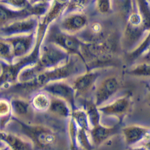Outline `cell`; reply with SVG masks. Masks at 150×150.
I'll list each match as a JSON object with an SVG mask.
<instances>
[{
	"label": "cell",
	"instance_id": "1",
	"mask_svg": "<svg viewBox=\"0 0 150 150\" xmlns=\"http://www.w3.org/2000/svg\"><path fill=\"white\" fill-rule=\"evenodd\" d=\"M86 63L78 56L70 55L68 60L56 68L47 69L37 75L32 79L25 82H17L11 88L24 91L40 89L50 82L58 80L69 79L87 70Z\"/></svg>",
	"mask_w": 150,
	"mask_h": 150
},
{
	"label": "cell",
	"instance_id": "2",
	"mask_svg": "<svg viewBox=\"0 0 150 150\" xmlns=\"http://www.w3.org/2000/svg\"><path fill=\"white\" fill-rule=\"evenodd\" d=\"M69 57L68 53L56 44L43 41L37 62L23 69L18 75V82H28L40 72L59 67L66 63Z\"/></svg>",
	"mask_w": 150,
	"mask_h": 150
},
{
	"label": "cell",
	"instance_id": "3",
	"mask_svg": "<svg viewBox=\"0 0 150 150\" xmlns=\"http://www.w3.org/2000/svg\"><path fill=\"white\" fill-rule=\"evenodd\" d=\"M149 22L139 11L135 0H129V12L121 40L122 47L127 53L138 45L149 33Z\"/></svg>",
	"mask_w": 150,
	"mask_h": 150
},
{
	"label": "cell",
	"instance_id": "4",
	"mask_svg": "<svg viewBox=\"0 0 150 150\" xmlns=\"http://www.w3.org/2000/svg\"><path fill=\"white\" fill-rule=\"evenodd\" d=\"M11 121L17 127L21 136L28 139L33 146L43 149H53L58 141V136L53 129L46 126L28 124L12 116Z\"/></svg>",
	"mask_w": 150,
	"mask_h": 150
},
{
	"label": "cell",
	"instance_id": "5",
	"mask_svg": "<svg viewBox=\"0 0 150 150\" xmlns=\"http://www.w3.org/2000/svg\"><path fill=\"white\" fill-rule=\"evenodd\" d=\"M44 41L50 42V43L56 44L64 50L69 55L78 56L80 59L86 63L87 67L82 52L84 42L80 40L77 35L68 34L60 30L56 21L52 23L51 25L48 27Z\"/></svg>",
	"mask_w": 150,
	"mask_h": 150
},
{
	"label": "cell",
	"instance_id": "6",
	"mask_svg": "<svg viewBox=\"0 0 150 150\" xmlns=\"http://www.w3.org/2000/svg\"><path fill=\"white\" fill-rule=\"evenodd\" d=\"M68 79L58 80L50 82L40 88L43 91L53 97L60 98L69 104L72 110L77 108L76 106V92L72 84L67 81Z\"/></svg>",
	"mask_w": 150,
	"mask_h": 150
},
{
	"label": "cell",
	"instance_id": "7",
	"mask_svg": "<svg viewBox=\"0 0 150 150\" xmlns=\"http://www.w3.org/2000/svg\"><path fill=\"white\" fill-rule=\"evenodd\" d=\"M3 38L11 44L15 62L27 57L32 52L36 45L37 31L27 34L4 37Z\"/></svg>",
	"mask_w": 150,
	"mask_h": 150
},
{
	"label": "cell",
	"instance_id": "8",
	"mask_svg": "<svg viewBox=\"0 0 150 150\" xmlns=\"http://www.w3.org/2000/svg\"><path fill=\"white\" fill-rule=\"evenodd\" d=\"M56 22L60 30L76 35L86 28L89 19L85 11H72L64 14Z\"/></svg>",
	"mask_w": 150,
	"mask_h": 150
},
{
	"label": "cell",
	"instance_id": "9",
	"mask_svg": "<svg viewBox=\"0 0 150 150\" xmlns=\"http://www.w3.org/2000/svg\"><path fill=\"white\" fill-rule=\"evenodd\" d=\"M40 18L29 16L0 28V37H11L20 34H27L37 31Z\"/></svg>",
	"mask_w": 150,
	"mask_h": 150
},
{
	"label": "cell",
	"instance_id": "10",
	"mask_svg": "<svg viewBox=\"0 0 150 150\" xmlns=\"http://www.w3.org/2000/svg\"><path fill=\"white\" fill-rule=\"evenodd\" d=\"M120 88V81L115 76H108L95 88L94 103L98 107L106 104L116 95Z\"/></svg>",
	"mask_w": 150,
	"mask_h": 150
},
{
	"label": "cell",
	"instance_id": "11",
	"mask_svg": "<svg viewBox=\"0 0 150 150\" xmlns=\"http://www.w3.org/2000/svg\"><path fill=\"white\" fill-rule=\"evenodd\" d=\"M100 76V72L98 70L87 69L78 76H75L72 80V86L76 92V98L87 97L95 90L96 83Z\"/></svg>",
	"mask_w": 150,
	"mask_h": 150
},
{
	"label": "cell",
	"instance_id": "12",
	"mask_svg": "<svg viewBox=\"0 0 150 150\" xmlns=\"http://www.w3.org/2000/svg\"><path fill=\"white\" fill-rule=\"evenodd\" d=\"M131 101L128 95L117 98L110 103L98 107L99 112L101 115L107 117H114L121 118L129 111Z\"/></svg>",
	"mask_w": 150,
	"mask_h": 150
},
{
	"label": "cell",
	"instance_id": "13",
	"mask_svg": "<svg viewBox=\"0 0 150 150\" xmlns=\"http://www.w3.org/2000/svg\"><path fill=\"white\" fill-rule=\"evenodd\" d=\"M10 104L14 117L28 124H33L35 111L30 101L21 97H13L10 99Z\"/></svg>",
	"mask_w": 150,
	"mask_h": 150
},
{
	"label": "cell",
	"instance_id": "14",
	"mask_svg": "<svg viewBox=\"0 0 150 150\" xmlns=\"http://www.w3.org/2000/svg\"><path fill=\"white\" fill-rule=\"evenodd\" d=\"M125 143L129 146H138L149 139V127L139 125L127 126L121 129Z\"/></svg>",
	"mask_w": 150,
	"mask_h": 150
},
{
	"label": "cell",
	"instance_id": "15",
	"mask_svg": "<svg viewBox=\"0 0 150 150\" xmlns=\"http://www.w3.org/2000/svg\"><path fill=\"white\" fill-rule=\"evenodd\" d=\"M69 0H50V7L47 13L40 18L39 25L46 28L57 21L65 13Z\"/></svg>",
	"mask_w": 150,
	"mask_h": 150
},
{
	"label": "cell",
	"instance_id": "16",
	"mask_svg": "<svg viewBox=\"0 0 150 150\" xmlns=\"http://www.w3.org/2000/svg\"><path fill=\"white\" fill-rule=\"evenodd\" d=\"M119 131V126H105L97 124L88 130L90 139L93 146H99Z\"/></svg>",
	"mask_w": 150,
	"mask_h": 150
},
{
	"label": "cell",
	"instance_id": "17",
	"mask_svg": "<svg viewBox=\"0 0 150 150\" xmlns=\"http://www.w3.org/2000/svg\"><path fill=\"white\" fill-rule=\"evenodd\" d=\"M47 112L59 119L69 120L72 114V108L62 99L50 96V103Z\"/></svg>",
	"mask_w": 150,
	"mask_h": 150
},
{
	"label": "cell",
	"instance_id": "18",
	"mask_svg": "<svg viewBox=\"0 0 150 150\" xmlns=\"http://www.w3.org/2000/svg\"><path fill=\"white\" fill-rule=\"evenodd\" d=\"M31 16L28 8L25 10H15L0 3V28L14 21Z\"/></svg>",
	"mask_w": 150,
	"mask_h": 150
},
{
	"label": "cell",
	"instance_id": "19",
	"mask_svg": "<svg viewBox=\"0 0 150 150\" xmlns=\"http://www.w3.org/2000/svg\"><path fill=\"white\" fill-rule=\"evenodd\" d=\"M12 116L10 100L6 98H0V130L6 131Z\"/></svg>",
	"mask_w": 150,
	"mask_h": 150
},
{
	"label": "cell",
	"instance_id": "20",
	"mask_svg": "<svg viewBox=\"0 0 150 150\" xmlns=\"http://www.w3.org/2000/svg\"><path fill=\"white\" fill-rule=\"evenodd\" d=\"M50 103V95L45 91H40L32 97L30 100V105L34 111L40 113L47 112Z\"/></svg>",
	"mask_w": 150,
	"mask_h": 150
},
{
	"label": "cell",
	"instance_id": "21",
	"mask_svg": "<svg viewBox=\"0 0 150 150\" xmlns=\"http://www.w3.org/2000/svg\"><path fill=\"white\" fill-rule=\"evenodd\" d=\"M149 33L145 36V38L139 42L138 45L136 46L130 51L127 52L128 59L131 62H134L137 59H139L140 57H145V55L149 53Z\"/></svg>",
	"mask_w": 150,
	"mask_h": 150
},
{
	"label": "cell",
	"instance_id": "22",
	"mask_svg": "<svg viewBox=\"0 0 150 150\" xmlns=\"http://www.w3.org/2000/svg\"><path fill=\"white\" fill-rule=\"evenodd\" d=\"M83 109L87 114L88 121L91 127L97 124H101V114L99 112L98 107L96 106L93 101L91 100H85Z\"/></svg>",
	"mask_w": 150,
	"mask_h": 150
},
{
	"label": "cell",
	"instance_id": "23",
	"mask_svg": "<svg viewBox=\"0 0 150 150\" xmlns=\"http://www.w3.org/2000/svg\"><path fill=\"white\" fill-rule=\"evenodd\" d=\"M71 117L74 120L75 123L78 126L79 128L86 129L87 131H88L91 128L87 114L83 108H79L77 107L75 109L72 110Z\"/></svg>",
	"mask_w": 150,
	"mask_h": 150
},
{
	"label": "cell",
	"instance_id": "24",
	"mask_svg": "<svg viewBox=\"0 0 150 150\" xmlns=\"http://www.w3.org/2000/svg\"><path fill=\"white\" fill-rule=\"evenodd\" d=\"M0 61L8 64L15 63L11 44L2 37H0Z\"/></svg>",
	"mask_w": 150,
	"mask_h": 150
},
{
	"label": "cell",
	"instance_id": "25",
	"mask_svg": "<svg viewBox=\"0 0 150 150\" xmlns=\"http://www.w3.org/2000/svg\"><path fill=\"white\" fill-rule=\"evenodd\" d=\"M93 4L95 5V0H69L64 14L72 11H85Z\"/></svg>",
	"mask_w": 150,
	"mask_h": 150
},
{
	"label": "cell",
	"instance_id": "26",
	"mask_svg": "<svg viewBox=\"0 0 150 150\" xmlns=\"http://www.w3.org/2000/svg\"><path fill=\"white\" fill-rule=\"evenodd\" d=\"M128 73L136 77H143L149 78L150 75L149 61H143L141 63H137L131 69L128 71Z\"/></svg>",
	"mask_w": 150,
	"mask_h": 150
},
{
	"label": "cell",
	"instance_id": "27",
	"mask_svg": "<svg viewBox=\"0 0 150 150\" xmlns=\"http://www.w3.org/2000/svg\"><path fill=\"white\" fill-rule=\"evenodd\" d=\"M50 4V2H47V1L31 3L28 8V11L31 16H36L40 18L48 11Z\"/></svg>",
	"mask_w": 150,
	"mask_h": 150
},
{
	"label": "cell",
	"instance_id": "28",
	"mask_svg": "<svg viewBox=\"0 0 150 150\" xmlns=\"http://www.w3.org/2000/svg\"><path fill=\"white\" fill-rule=\"evenodd\" d=\"M77 146L78 149H91L93 148L88 131L79 128L78 134H77Z\"/></svg>",
	"mask_w": 150,
	"mask_h": 150
},
{
	"label": "cell",
	"instance_id": "29",
	"mask_svg": "<svg viewBox=\"0 0 150 150\" xmlns=\"http://www.w3.org/2000/svg\"><path fill=\"white\" fill-rule=\"evenodd\" d=\"M68 122V133L70 141L71 149H78L77 146V134H78V126L76 125L74 120L72 117L69 118Z\"/></svg>",
	"mask_w": 150,
	"mask_h": 150
},
{
	"label": "cell",
	"instance_id": "30",
	"mask_svg": "<svg viewBox=\"0 0 150 150\" xmlns=\"http://www.w3.org/2000/svg\"><path fill=\"white\" fill-rule=\"evenodd\" d=\"M112 0H95V9L103 15H110L113 11Z\"/></svg>",
	"mask_w": 150,
	"mask_h": 150
},
{
	"label": "cell",
	"instance_id": "31",
	"mask_svg": "<svg viewBox=\"0 0 150 150\" xmlns=\"http://www.w3.org/2000/svg\"><path fill=\"white\" fill-rule=\"evenodd\" d=\"M0 3L15 10H25L30 6V0H1Z\"/></svg>",
	"mask_w": 150,
	"mask_h": 150
},
{
	"label": "cell",
	"instance_id": "32",
	"mask_svg": "<svg viewBox=\"0 0 150 150\" xmlns=\"http://www.w3.org/2000/svg\"><path fill=\"white\" fill-rule=\"evenodd\" d=\"M8 149V146L4 141L0 139V149Z\"/></svg>",
	"mask_w": 150,
	"mask_h": 150
},
{
	"label": "cell",
	"instance_id": "33",
	"mask_svg": "<svg viewBox=\"0 0 150 150\" xmlns=\"http://www.w3.org/2000/svg\"><path fill=\"white\" fill-rule=\"evenodd\" d=\"M44 1L50 2V0H30V3H34V2H44Z\"/></svg>",
	"mask_w": 150,
	"mask_h": 150
},
{
	"label": "cell",
	"instance_id": "34",
	"mask_svg": "<svg viewBox=\"0 0 150 150\" xmlns=\"http://www.w3.org/2000/svg\"><path fill=\"white\" fill-rule=\"evenodd\" d=\"M1 71H2V68H1V65H0V73H1Z\"/></svg>",
	"mask_w": 150,
	"mask_h": 150
},
{
	"label": "cell",
	"instance_id": "35",
	"mask_svg": "<svg viewBox=\"0 0 150 150\" xmlns=\"http://www.w3.org/2000/svg\"><path fill=\"white\" fill-rule=\"evenodd\" d=\"M0 1H1V0H0Z\"/></svg>",
	"mask_w": 150,
	"mask_h": 150
},
{
	"label": "cell",
	"instance_id": "36",
	"mask_svg": "<svg viewBox=\"0 0 150 150\" xmlns=\"http://www.w3.org/2000/svg\"></svg>",
	"mask_w": 150,
	"mask_h": 150
}]
</instances>
